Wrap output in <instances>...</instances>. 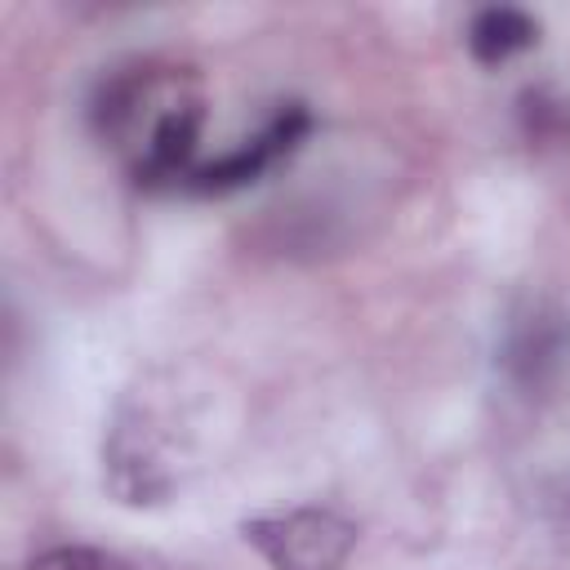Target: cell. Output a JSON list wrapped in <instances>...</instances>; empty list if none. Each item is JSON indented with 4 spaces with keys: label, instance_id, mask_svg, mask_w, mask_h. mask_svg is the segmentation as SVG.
<instances>
[{
    "label": "cell",
    "instance_id": "1",
    "mask_svg": "<svg viewBox=\"0 0 570 570\" xmlns=\"http://www.w3.org/2000/svg\"><path fill=\"white\" fill-rule=\"evenodd\" d=\"M94 125L138 183H187L196 169L191 151L205 125V98L191 71L138 62L102 80Z\"/></svg>",
    "mask_w": 570,
    "mask_h": 570
},
{
    "label": "cell",
    "instance_id": "2",
    "mask_svg": "<svg viewBox=\"0 0 570 570\" xmlns=\"http://www.w3.org/2000/svg\"><path fill=\"white\" fill-rule=\"evenodd\" d=\"M245 539L272 570H343L356 548V525L325 508H294L245 521Z\"/></svg>",
    "mask_w": 570,
    "mask_h": 570
},
{
    "label": "cell",
    "instance_id": "3",
    "mask_svg": "<svg viewBox=\"0 0 570 570\" xmlns=\"http://www.w3.org/2000/svg\"><path fill=\"white\" fill-rule=\"evenodd\" d=\"M307 129H312L307 107H303V102H285L254 138H245L240 147L223 151V156L209 160V165H196V169L187 174V187H191V191H236V187L263 178L276 160H285V156L307 138Z\"/></svg>",
    "mask_w": 570,
    "mask_h": 570
},
{
    "label": "cell",
    "instance_id": "4",
    "mask_svg": "<svg viewBox=\"0 0 570 570\" xmlns=\"http://www.w3.org/2000/svg\"><path fill=\"white\" fill-rule=\"evenodd\" d=\"M561 356H566V330H561V316H525L512 338H508V370L517 383L525 387H543L557 370H561Z\"/></svg>",
    "mask_w": 570,
    "mask_h": 570
},
{
    "label": "cell",
    "instance_id": "5",
    "mask_svg": "<svg viewBox=\"0 0 570 570\" xmlns=\"http://www.w3.org/2000/svg\"><path fill=\"white\" fill-rule=\"evenodd\" d=\"M539 40V22L525 13V9H508V4H494V9H481L472 22H468V49L476 62L485 67H499L508 58H517L521 49H530Z\"/></svg>",
    "mask_w": 570,
    "mask_h": 570
},
{
    "label": "cell",
    "instance_id": "6",
    "mask_svg": "<svg viewBox=\"0 0 570 570\" xmlns=\"http://www.w3.org/2000/svg\"><path fill=\"white\" fill-rule=\"evenodd\" d=\"M27 570H129V566L102 548H49Z\"/></svg>",
    "mask_w": 570,
    "mask_h": 570
}]
</instances>
